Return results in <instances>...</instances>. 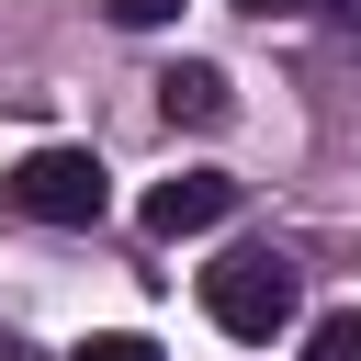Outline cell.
Masks as SVG:
<instances>
[{"label": "cell", "instance_id": "1", "mask_svg": "<svg viewBox=\"0 0 361 361\" xmlns=\"http://www.w3.org/2000/svg\"><path fill=\"white\" fill-rule=\"evenodd\" d=\"M203 316L259 350V338H282V327L305 316V271H293L282 248H226V259L203 271Z\"/></svg>", "mask_w": 361, "mask_h": 361}, {"label": "cell", "instance_id": "2", "mask_svg": "<svg viewBox=\"0 0 361 361\" xmlns=\"http://www.w3.org/2000/svg\"><path fill=\"white\" fill-rule=\"evenodd\" d=\"M0 192H11V214H34V226H102V203H113V180H102L90 147H34Z\"/></svg>", "mask_w": 361, "mask_h": 361}, {"label": "cell", "instance_id": "3", "mask_svg": "<svg viewBox=\"0 0 361 361\" xmlns=\"http://www.w3.org/2000/svg\"><path fill=\"white\" fill-rule=\"evenodd\" d=\"M226 214H237V180H226V169H180V180L147 192V237H169V248L203 237V226H226Z\"/></svg>", "mask_w": 361, "mask_h": 361}, {"label": "cell", "instance_id": "4", "mask_svg": "<svg viewBox=\"0 0 361 361\" xmlns=\"http://www.w3.org/2000/svg\"><path fill=\"white\" fill-rule=\"evenodd\" d=\"M158 102H169V124H226V113H237L226 68H203V56H192V68H169V79H158Z\"/></svg>", "mask_w": 361, "mask_h": 361}, {"label": "cell", "instance_id": "5", "mask_svg": "<svg viewBox=\"0 0 361 361\" xmlns=\"http://www.w3.org/2000/svg\"><path fill=\"white\" fill-rule=\"evenodd\" d=\"M305 361H361V305L316 316V327H305Z\"/></svg>", "mask_w": 361, "mask_h": 361}, {"label": "cell", "instance_id": "6", "mask_svg": "<svg viewBox=\"0 0 361 361\" xmlns=\"http://www.w3.org/2000/svg\"><path fill=\"white\" fill-rule=\"evenodd\" d=\"M68 361H158V350H147V338H124V327H113V338H79V350H68Z\"/></svg>", "mask_w": 361, "mask_h": 361}, {"label": "cell", "instance_id": "7", "mask_svg": "<svg viewBox=\"0 0 361 361\" xmlns=\"http://www.w3.org/2000/svg\"><path fill=\"white\" fill-rule=\"evenodd\" d=\"M102 11H113V23H169L180 0H102Z\"/></svg>", "mask_w": 361, "mask_h": 361}, {"label": "cell", "instance_id": "8", "mask_svg": "<svg viewBox=\"0 0 361 361\" xmlns=\"http://www.w3.org/2000/svg\"><path fill=\"white\" fill-rule=\"evenodd\" d=\"M248 23H293V11H316V0H237Z\"/></svg>", "mask_w": 361, "mask_h": 361}]
</instances>
